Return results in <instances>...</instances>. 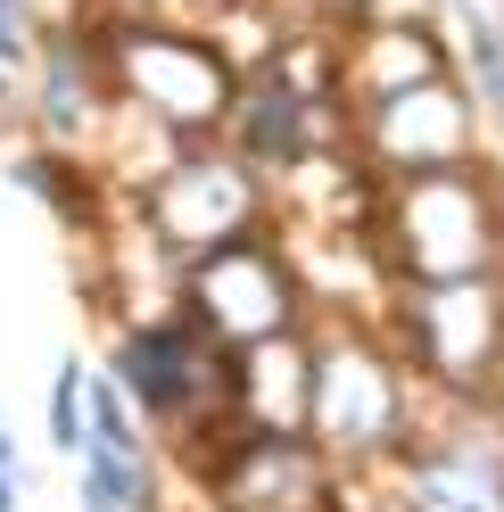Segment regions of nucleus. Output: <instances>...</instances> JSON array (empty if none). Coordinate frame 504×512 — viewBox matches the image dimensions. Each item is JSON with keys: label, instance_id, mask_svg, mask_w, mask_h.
Masks as SVG:
<instances>
[{"label": "nucleus", "instance_id": "1", "mask_svg": "<svg viewBox=\"0 0 504 512\" xmlns=\"http://www.w3.org/2000/svg\"><path fill=\"white\" fill-rule=\"evenodd\" d=\"M405 215H414L422 232V265L430 273H480L488 265V223H480V199H471V182H414V199H405Z\"/></svg>", "mask_w": 504, "mask_h": 512}, {"label": "nucleus", "instance_id": "2", "mask_svg": "<svg viewBox=\"0 0 504 512\" xmlns=\"http://www.w3.org/2000/svg\"><path fill=\"white\" fill-rule=\"evenodd\" d=\"M455 17H463V50H471V91L504 124V17H496V0H455Z\"/></svg>", "mask_w": 504, "mask_h": 512}, {"label": "nucleus", "instance_id": "3", "mask_svg": "<svg viewBox=\"0 0 504 512\" xmlns=\"http://www.w3.org/2000/svg\"><path fill=\"white\" fill-rule=\"evenodd\" d=\"M75 389H83V380H75V364H67V372H58V405H50V430H58V446H75Z\"/></svg>", "mask_w": 504, "mask_h": 512}, {"label": "nucleus", "instance_id": "4", "mask_svg": "<svg viewBox=\"0 0 504 512\" xmlns=\"http://www.w3.org/2000/svg\"><path fill=\"white\" fill-rule=\"evenodd\" d=\"M0 512H17V463H9V438H0Z\"/></svg>", "mask_w": 504, "mask_h": 512}, {"label": "nucleus", "instance_id": "5", "mask_svg": "<svg viewBox=\"0 0 504 512\" xmlns=\"http://www.w3.org/2000/svg\"><path fill=\"white\" fill-rule=\"evenodd\" d=\"M9 17H17V9H9V0H0V34H9Z\"/></svg>", "mask_w": 504, "mask_h": 512}]
</instances>
